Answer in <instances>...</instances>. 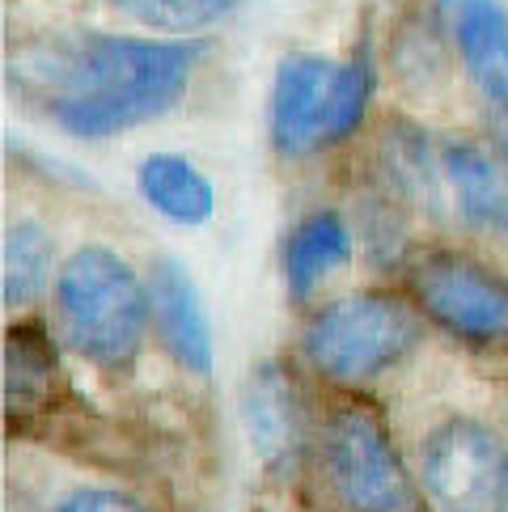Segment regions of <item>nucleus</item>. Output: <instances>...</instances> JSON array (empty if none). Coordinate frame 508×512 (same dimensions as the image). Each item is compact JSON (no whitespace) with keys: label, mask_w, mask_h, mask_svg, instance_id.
I'll return each instance as SVG.
<instances>
[{"label":"nucleus","mask_w":508,"mask_h":512,"mask_svg":"<svg viewBox=\"0 0 508 512\" xmlns=\"http://www.w3.org/2000/svg\"><path fill=\"white\" fill-rule=\"evenodd\" d=\"M56 309L72 352L98 369H127L153 322L149 284L111 246H81L56 276Z\"/></svg>","instance_id":"nucleus-2"},{"label":"nucleus","mask_w":508,"mask_h":512,"mask_svg":"<svg viewBox=\"0 0 508 512\" xmlns=\"http://www.w3.org/2000/svg\"><path fill=\"white\" fill-rule=\"evenodd\" d=\"M242 419L250 445L263 457L267 470L293 474L301 466L305 441H310V411H305L297 377L280 360H267L250 373L242 394Z\"/></svg>","instance_id":"nucleus-8"},{"label":"nucleus","mask_w":508,"mask_h":512,"mask_svg":"<svg viewBox=\"0 0 508 512\" xmlns=\"http://www.w3.org/2000/svg\"><path fill=\"white\" fill-rule=\"evenodd\" d=\"M140 191L149 208L174 225H208L216 212L212 178L183 153H149L140 161Z\"/></svg>","instance_id":"nucleus-13"},{"label":"nucleus","mask_w":508,"mask_h":512,"mask_svg":"<svg viewBox=\"0 0 508 512\" xmlns=\"http://www.w3.org/2000/svg\"><path fill=\"white\" fill-rule=\"evenodd\" d=\"M195 64V43L81 34L34 43L26 56H17L13 89L43 106L68 136L98 140L174 111L195 77Z\"/></svg>","instance_id":"nucleus-1"},{"label":"nucleus","mask_w":508,"mask_h":512,"mask_svg":"<svg viewBox=\"0 0 508 512\" xmlns=\"http://www.w3.org/2000/svg\"><path fill=\"white\" fill-rule=\"evenodd\" d=\"M56 512H144V508L132 496H119V491L81 487V491H72V496H64Z\"/></svg>","instance_id":"nucleus-17"},{"label":"nucleus","mask_w":508,"mask_h":512,"mask_svg":"<svg viewBox=\"0 0 508 512\" xmlns=\"http://www.w3.org/2000/svg\"><path fill=\"white\" fill-rule=\"evenodd\" d=\"M411 301L462 343H508V280L458 250H424L407 263Z\"/></svg>","instance_id":"nucleus-6"},{"label":"nucleus","mask_w":508,"mask_h":512,"mask_svg":"<svg viewBox=\"0 0 508 512\" xmlns=\"http://www.w3.org/2000/svg\"><path fill=\"white\" fill-rule=\"evenodd\" d=\"M56 271V242L47 225L39 221H17L5 233V305L22 309L43 297Z\"/></svg>","instance_id":"nucleus-15"},{"label":"nucleus","mask_w":508,"mask_h":512,"mask_svg":"<svg viewBox=\"0 0 508 512\" xmlns=\"http://www.w3.org/2000/svg\"><path fill=\"white\" fill-rule=\"evenodd\" d=\"M115 9L140 26L166 34H195L233 17L242 9V0H115Z\"/></svg>","instance_id":"nucleus-16"},{"label":"nucleus","mask_w":508,"mask_h":512,"mask_svg":"<svg viewBox=\"0 0 508 512\" xmlns=\"http://www.w3.org/2000/svg\"><path fill=\"white\" fill-rule=\"evenodd\" d=\"M149 305L161 347L183 364L191 377H208L216 364L212 326L204 314V297L191 280V271L178 259H157L149 267Z\"/></svg>","instance_id":"nucleus-9"},{"label":"nucleus","mask_w":508,"mask_h":512,"mask_svg":"<svg viewBox=\"0 0 508 512\" xmlns=\"http://www.w3.org/2000/svg\"><path fill=\"white\" fill-rule=\"evenodd\" d=\"M318 466L343 512H428L424 487L407 470L390 428L360 402H339L322 415Z\"/></svg>","instance_id":"nucleus-5"},{"label":"nucleus","mask_w":508,"mask_h":512,"mask_svg":"<svg viewBox=\"0 0 508 512\" xmlns=\"http://www.w3.org/2000/svg\"><path fill=\"white\" fill-rule=\"evenodd\" d=\"M60 402V356L39 322H17L5 335V415L9 428L39 424Z\"/></svg>","instance_id":"nucleus-12"},{"label":"nucleus","mask_w":508,"mask_h":512,"mask_svg":"<svg viewBox=\"0 0 508 512\" xmlns=\"http://www.w3.org/2000/svg\"><path fill=\"white\" fill-rule=\"evenodd\" d=\"M420 487L441 512H508V445L470 415H449L420 445Z\"/></svg>","instance_id":"nucleus-7"},{"label":"nucleus","mask_w":508,"mask_h":512,"mask_svg":"<svg viewBox=\"0 0 508 512\" xmlns=\"http://www.w3.org/2000/svg\"><path fill=\"white\" fill-rule=\"evenodd\" d=\"M352 259V229L343 221L339 212L322 208V212H310L305 221L293 229L284 246V280H288V292L297 301H310V292L331 276V271L348 267Z\"/></svg>","instance_id":"nucleus-14"},{"label":"nucleus","mask_w":508,"mask_h":512,"mask_svg":"<svg viewBox=\"0 0 508 512\" xmlns=\"http://www.w3.org/2000/svg\"><path fill=\"white\" fill-rule=\"evenodd\" d=\"M424 335L420 305L390 292H352L310 318L301 352L310 369L335 386H365L390 373Z\"/></svg>","instance_id":"nucleus-4"},{"label":"nucleus","mask_w":508,"mask_h":512,"mask_svg":"<svg viewBox=\"0 0 508 512\" xmlns=\"http://www.w3.org/2000/svg\"><path fill=\"white\" fill-rule=\"evenodd\" d=\"M453 43L470 85L483 94L487 111L500 123L508 144V13L496 0H458L453 9Z\"/></svg>","instance_id":"nucleus-11"},{"label":"nucleus","mask_w":508,"mask_h":512,"mask_svg":"<svg viewBox=\"0 0 508 512\" xmlns=\"http://www.w3.org/2000/svg\"><path fill=\"white\" fill-rule=\"evenodd\" d=\"M441 166L466 221L508 242V144L453 136L441 144Z\"/></svg>","instance_id":"nucleus-10"},{"label":"nucleus","mask_w":508,"mask_h":512,"mask_svg":"<svg viewBox=\"0 0 508 512\" xmlns=\"http://www.w3.org/2000/svg\"><path fill=\"white\" fill-rule=\"evenodd\" d=\"M373 60L356 51L352 60H326L314 51L280 60L271 85V144L284 157H310L348 140L369 115Z\"/></svg>","instance_id":"nucleus-3"}]
</instances>
